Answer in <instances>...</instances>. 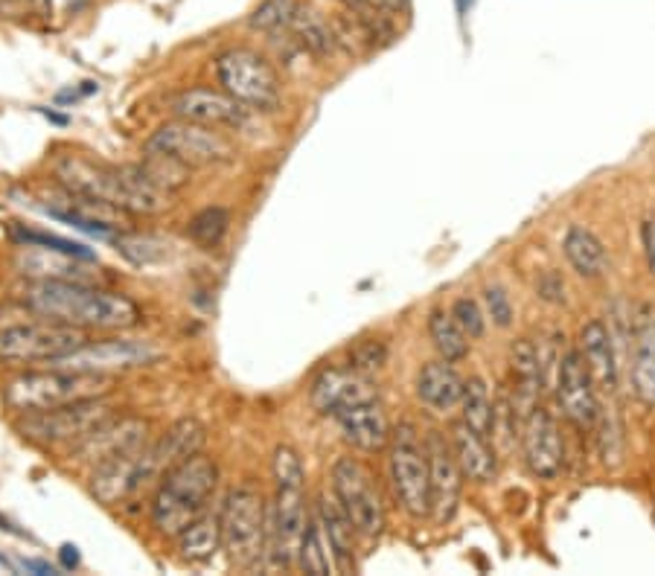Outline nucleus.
Listing matches in <instances>:
<instances>
[{
  "label": "nucleus",
  "instance_id": "obj_1",
  "mask_svg": "<svg viewBox=\"0 0 655 576\" xmlns=\"http://www.w3.org/2000/svg\"><path fill=\"white\" fill-rule=\"evenodd\" d=\"M18 300L35 318L85 332H128L144 320L131 297L82 280H27Z\"/></svg>",
  "mask_w": 655,
  "mask_h": 576
},
{
  "label": "nucleus",
  "instance_id": "obj_2",
  "mask_svg": "<svg viewBox=\"0 0 655 576\" xmlns=\"http://www.w3.org/2000/svg\"><path fill=\"white\" fill-rule=\"evenodd\" d=\"M53 178L64 190L108 204L126 216H160L172 204L167 192H160L140 175L137 163L114 167L91 154L64 152L53 160Z\"/></svg>",
  "mask_w": 655,
  "mask_h": 576
},
{
  "label": "nucleus",
  "instance_id": "obj_3",
  "mask_svg": "<svg viewBox=\"0 0 655 576\" xmlns=\"http://www.w3.org/2000/svg\"><path fill=\"white\" fill-rule=\"evenodd\" d=\"M216 487L219 466L204 451L187 457L184 463L169 469L158 480L152 510H149V519H152V527L158 530V536L176 538L181 530L190 527L192 521L208 510Z\"/></svg>",
  "mask_w": 655,
  "mask_h": 576
},
{
  "label": "nucleus",
  "instance_id": "obj_4",
  "mask_svg": "<svg viewBox=\"0 0 655 576\" xmlns=\"http://www.w3.org/2000/svg\"><path fill=\"white\" fill-rule=\"evenodd\" d=\"M114 376L73 373V370L47 367L15 373L3 384V402L12 414H41V410L64 408L73 402L112 396Z\"/></svg>",
  "mask_w": 655,
  "mask_h": 576
},
{
  "label": "nucleus",
  "instance_id": "obj_5",
  "mask_svg": "<svg viewBox=\"0 0 655 576\" xmlns=\"http://www.w3.org/2000/svg\"><path fill=\"white\" fill-rule=\"evenodd\" d=\"M222 547L231 565L251 570L268 559L272 542V504L251 483L231 489L222 504Z\"/></svg>",
  "mask_w": 655,
  "mask_h": 576
},
{
  "label": "nucleus",
  "instance_id": "obj_6",
  "mask_svg": "<svg viewBox=\"0 0 655 576\" xmlns=\"http://www.w3.org/2000/svg\"><path fill=\"white\" fill-rule=\"evenodd\" d=\"M388 478L391 492L405 515L414 521L432 519V469L425 440L411 423L393 428L388 442Z\"/></svg>",
  "mask_w": 655,
  "mask_h": 576
},
{
  "label": "nucleus",
  "instance_id": "obj_7",
  "mask_svg": "<svg viewBox=\"0 0 655 576\" xmlns=\"http://www.w3.org/2000/svg\"><path fill=\"white\" fill-rule=\"evenodd\" d=\"M117 414L108 396L73 402L64 408L41 410V414H21L15 428L21 437L41 448H76L88 440L91 434Z\"/></svg>",
  "mask_w": 655,
  "mask_h": 576
},
{
  "label": "nucleus",
  "instance_id": "obj_8",
  "mask_svg": "<svg viewBox=\"0 0 655 576\" xmlns=\"http://www.w3.org/2000/svg\"><path fill=\"white\" fill-rule=\"evenodd\" d=\"M144 152H158L176 158L190 169L228 167L236 160L240 149L233 143L224 128L201 126L190 120H169L146 140Z\"/></svg>",
  "mask_w": 655,
  "mask_h": 576
},
{
  "label": "nucleus",
  "instance_id": "obj_9",
  "mask_svg": "<svg viewBox=\"0 0 655 576\" xmlns=\"http://www.w3.org/2000/svg\"><path fill=\"white\" fill-rule=\"evenodd\" d=\"M216 79L222 90L240 99L249 111H277L283 103L281 76L256 50L231 47L219 53Z\"/></svg>",
  "mask_w": 655,
  "mask_h": 576
},
{
  "label": "nucleus",
  "instance_id": "obj_10",
  "mask_svg": "<svg viewBox=\"0 0 655 576\" xmlns=\"http://www.w3.org/2000/svg\"><path fill=\"white\" fill-rule=\"evenodd\" d=\"M85 341H91L85 329L64 327L53 320H27V323H12L0 329V361L3 364H50L62 359L67 352L80 350Z\"/></svg>",
  "mask_w": 655,
  "mask_h": 576
},
{
  "label": "nucleus",
  "instance_id": "obj_11",
  "mask_svg": "<svg viewBox=\"0 0 655 576\" xmlns=\"http://www.w3.org/2000/svg\"><path fill=\"white\" fill-rule=\"evenodd\" d=\"M329 487L352 519V527L359 533V538H376L384 530V501L379 492L373 472L368 463H361L359 457H338L332 463V474H329Z\"/></svg>",
  "mask_w": 655,
  "mask_h": 576
},
{
  "label": "nucleus",
  "instance_id": "obj_12",
  "mask_svg": "<svg viewBox=\"0 0 655 576\" xmlns=\"http://www.w3.org/2000/svg\"><path fill=\"white\" fill-rule=\"evenodd\" d=\"M160 359H163V352L152 341H137V338H99L96 341V338H91L80 350L50 361L47 367L94 373V376H120L128 370L152 367Z\"/></svg>",
  "mask_w": 655,
  "mask_h": 576
},
{
  "label": "nucleus",
  "instance_id": "obj_13",
  "mask_svg": "<svg viewBox=\"0 0 655 576\" xmlns=\"http://www.w3.org/2000/svg\"><path fill=\"white\" fill-rule=\"evenodd\" d=\"M208 442V428L196 419V416H184L160 434L158 440H152L144 451L135 455V469H131V480H135V495L144 492L149 483L160 480L169 469H176L178 463H184L187 457L204 451Z\"/></svg>",
  "mask_w": 655,
  "mask_h": 576
},
{
  "label": "nucleus",
  "instance_id": "obj_14",
  "mask_svg": "<svg viewBox=\"0 0 655 576\" xmlns=\"http://www.w3.org/2000/svg\"><path fill=\"white\" fill-rule=\"evenodd\" d=\"M152 423L144 419V416H117L105 425H99L88 440L76 446L71 451V457L80 466H88V469H96V466L112 463V460H120V457H131L137 451H144L149 442H152Z\"/></svg>",
  "mask_w": 655,
  "mask_h": 576
},
{
  "label": "nucleus",
  "instance_id": "obj_15",
  "mask_svg": "<svg viewBox=\"0 0 655 576\" xmlns=\"http://www.w3.org/2000/svg\"><path fill=\"white\" fill-rule=\"evenodd\" d=\"M309 515H313V512L306 506V480H297V483H274L268 559H272L277 568H292L297 562V547H300V538H304Z\"/></svg>",
  "mask_w": 655,
  "mask_h": 576
},
{
  "label": "nucleus",
  "instance_id": "obj_16",
  "mask_svg": "<svg viewBox=\"0 0 655 576\" xmlns=\"http://www.w3.org/2000/svg\"><path fill=\"white\" fill-rule=\"evenodd\" d=\"M551 393L562 419H568L580 431H594L600 416V391L598 384H594L592 373L585 370L577 346H568L566 355H562L560 373H557Z\"/></svg>",
  "mask_w": 655,
  "mask_h": 576
},
{
  "label": "nucleus",
  "instance_id": "obj_17",
  "mask_svg": "<svg viewBox=\"0 0 655 576\" xmlns=\"http://www.w3.org/2000/svg\"><path fill=\"white\" fill-rule=\"evenodd\" d=\"M521 457L533 478L553 480L566 469V440L557 416L542 405H536L521 419Z\"/></svg>",
  "mask_w": 655,
  "mask_h": 576
},
{
  "label": "nucleus",
  "instance_id": "obj_18",
  "mask_svg": "<svg viewBox=\"0 0 655 576\" xmlns=\"http://www.w3.org/2000/svg\"><path fill=\"white\" fill-rule=\"evenodd\" d=\"M425 451L432 469V519L437 524H448L457 515L464 495V469L457 463L452 440L443 431H429Z\"/></svg>",
  "mask_w": 655,
  "mask_h": 576
},
{
  "label": "nucleus",
  "instance_id": "obj_19",
  "mask_svg": "<svg viewBox=\"0 0 655 576\" xmlns=\"http://www.w3.org/2000/svg\"><path fill=\"white\" fill-rule=\"evenodd\" d=\"M373 399H379L373 378L359 373V370H352L350 364L347 367H336V364L324 367L309 384V405L320 416H336L341 410L352 408V405Z\"/></svg>",
  "mask_w": 655,
  "mask_h": 576
},
{
  "label": "nucleus",
  "instance_id": "obj_20",
  "mask_svg": "<svg viewBox=\"0 0 655 576\" xmlns=\"http://www.w3.org/2000/svg\"><path fill=\"white\" fill-rule=\"evenodd\" d=\"M169 111L178 120L201 122L213 128H242L249 122V108L233 99L228 90L216 88H187L169 99Z\"/></svg>",
  "mask_w": 655,
  "mask_h": 576
},
{
  "label": "nucleus",
  "instance_id": "obj_21",
  "mask_svg": "<svg viewBox=\"0 0 655 576\" xmlns=\"http://www.w3.org/2000/svg\"><path fill=\"white\" fill-rule=\"evenodd\" d=\"M577 352L583 359L585 370L592 373L600 393H612L621 387V364H617L615 335L600 318L585 320L577 332Z\"/></svg>",
  "mask_w": 655,
  "mask_h": 576
},
{
  "label": "nucleus",
  "instance_id": "obj_22",
  "mask_svg": "<svg viewBox=\"0 0 655 576\" xmlns=\"http://www.w3.org/2000/svg\"><path fill=\"white\" fill-rule=\"evenodd\" d=\"M630 382L641 405L655 410V306L641 303L632 312Z\"/></svg>",
  "mask_w": 655,
  "mask_h": 576
},
{
  "label": "nucleus",
  "instance_id": "obj_23",
  "mask_svg": "<svg viewBox=\"0 0 655 576\" xmlns=\"http://www.w3.org/2000/svg\"><path fill=\"white\" fill-rule=\"evenodd\" d=\"M341 431L344 442H350L356 451L361 455H376V451H388V442H391V419H388V410L382 408V402H361V405H352V408L341 410V414L332 416Z\"/></svg>",
  "mask_w": 655,
  "mask_h": 576
},
{
  "label": "nucleus",
  "instance_id": "obj_24",
  "mask_svg": "<svg viewBox=\"0 0 655 576\" xmlns=\"http://www.w3.org/2000/svg\"><path fill=\"white\" fill-rule=\"evenodd\" d=\"M464 384L466 378L457 373L455 361H429L420 367L414 382L416 402L423 405L425 410H432L437 416L455 414L461 408V399H464Z\"/></svg>",
  "mask_w": 655,
  "mask_h": 576
},
{
  "label": "nucleus",
  "instance_id": "obj_25",
  "mask_svg": "<svg viewBox=\"0 0 655 576\" xmlns=\"http://www.w3.org/2000/svg\"><path fill=\"white\" fill-rule=\"evenodd\" d=\"M448 440H452L457 463L464 469L466 480L478 483V487H487V483L498 478V451L489 437L472 431L464 419H457L448 428Z\"/></svg>",
  "mask_w": 655,
  "mask_h": 576
},
{
  "label": "nucleus",
  "instance_id": "obj_26",
  "mask_svg": "<svg viewBox=\"0 0 655 576\" xmlns=\"http://www.w3.org/2000/svg\"><path fill=\"white\" fill-rule=\"evenodd\" d=\"M15 268L27 280L91 282V277H94V271H88V259L53 248H32V245H21L15 250Z\"/></svg>",
  "mask_w": 655,
  "mask_h": 576
},
{
  "label": "nucleus",
  "instance_id": "obj_27",
  "mask_svg": "<svg viewBox=\"0 0 655 576\" xmlns=\"http://www.w3.org/2000/svg\"><path fill=\"white\" fill-rule=\"evenodd\" d=\"M545 393L542 364H539V346L533 338H521L510 350V396L519 405L521 416L539 405Z\"/></svg>",
  "mask_w": 655,
  "mask_h": 576
},
{
  "label": "nucleus",
  "instance_id": "obj_28",
  "mask_svg": "<svg viewBox=\"0 0 655 576\" xmlns=\"http://www.w3.org/2000/svg\"><path fill=\"white\" fill-rule=\"evenodd\" d=\"M315 515H318L320 527H324L329 544H332L338 570L352 568V556H356V538H359V533L352 527V519L347 515V510L341 506L336 492H320Z\"/></svg>",
  "mask_w": 655,
  "mask_h": 576
},
{
  "label": "nucleus",
  "instance_id": "obj_29",
  "mask_svg": "<svg viewBox=\"0 0 655 576\" xmlns=\"http://www.w3.org/2000/svg\"><path fill=\"white\" fill-rule=\"evenodd\" d=\"M178 556L192 565H204L216 556L222 547V512L204 510L199 519L192 521L190 527H184L176 536Z\"/></svg>",
  "mask_w": 655,
  "mask_h": 576
},
{
  "label": "nucleus",
  "instance_id": "obj_30",
  "mask_svg": "<svg viewBox=\"0 0 655 576\" xmlns=\"http://www.w3.org/2000/svg\"><path fill=\"white\" fill-rule=\"evenodd\" d=\"M562 254H566L568 265L574 268L583 280H600L609 268V256L603 242L598 239V233L583 227V224H571L562 239Z\"/></svg>",
  "mask_w": 655,
  "mask_h": 576
},
{
  "label": "nucleus",
  "instance_id": "obj_31",
  "mask_svg": "<svg viewBox=\"0 0 655 576\" xmlns=\"http://www.w3.org/2000/svg\"><path fill=\"white\" fill-rule=\"evenodd\" d=\"M461 419L469 425L472 431L484 434L493 440L496 434V399L489 393L487 378L469 376L464 384V399H461Z\"/></svg>",
  "mask_w": 655,
  "mask_h": 576
},
{
  "label": "nucleus",
  "instance_id": "obj_32",
  "mask_svg": "<svg viewBox=\"0 0 655 576\" xmlns=\"http://www.w3.org/2000/svg\"><path fill=\"white\" fill-rule=\"evenodd\" d=\"M297 568L304 570V574H315V576H327L336 574L338 562L336 553H332V544H329L327 533L320 527L318 515H309L304 530V538H300V547H297Z\"/></svg>",
  "mask_w": 655,
  "mask_h": 576
},
{
  "label": "nucleus",
  "instance_id": "obj_33",
  "mask_svg": "<svg viewBox=\"0 0 655 576\" xmlns=\"http://www.w3.org/2000/svg\"><path fill=\"white\" fill-rule=\"evenodd\" d=\"M114 248L123 259H128L137 268H149V265L167 263L172 256V242L155 233H140V231H120L114 236Z\"/></svg>",
  "mask_w": 655,
  "mask_h": 576
},
{
  "label": "nucleus",
  "instance_id": "obj_34",
  "mask_svg": "<svg viewBox=\"0 0 655 576\" xmlns=\"http://www.w3.org/2000/svg\"><path fill=\"white\" fill-rule=\"evenodd\" d=\"M288 35L300 44L304 50H309L313 56H329L336 50V32L329 30V24L324 18L309 7H297L292 24H288Z\"/></svg>",
  "mask_w": 655,
  "mask_h": 576
},
{
  "label": "nucleus",
  "instance_id": "obj_35",
  "mask_svg": "<svg viewBox=\"0 0 655 576\" xmlns=\"http://www.w3.org/2000/svg\"><path fill=\"white\" fill-rule=\"evenodd\" d=\"M231 233V210L228 207H204L187 222V239L201 250H219Z\"/></svg>",
  "mask_w": 655,
  "mask_h": 576
},
{
  "label": "nucleus",
  "instance_id": "obj_36",
  "mask_svg": "<svg viewBox=\"0 0 655 576\" xmlns=\"http://www.w3.org/2000/svg\"><path fill=\"white\" fill-rule=\"evenodd\" d=\"M429 338H432L440 359L457 364V361H464L469 355V338H466L464 329L457 327V320L446 309H432V314H429Z\"/></svg>",
  "mask_w": 655,
  "mask_h": 576
},
{
  "label": "nucleus",
  "instance_id": "obj_37",
  "mask_svg": "<svg viewBox=\"0 0 655 576\" xmlns=\"http://www.w3.org/2000/svg\"><path fill=\"white\" fill-rule=\"evenodd\" d=\"M137 169H140V175H144L149 184L158 186V190L167 192V195H176V192H181L192 181L190 167H184V163H178L176 158H167V154L158 152H146L144 160L137 163Z\"/></svg>",
  "mask_w": 655,
  "mask_h": 576
},
{
  "label": "nucleus",
  "instance_id": "obj_38",
  "mask_svg": "<svg viewBox=\"0 0 655 576\" xmlns=\"http://www.w3.org/2000/svg\"><path fill=\"white\" fill-rule=\"evenodd\" d=\"M9 242H12L15 248H21V245H32V248L64 250V254L80 256V259H88V263H94L96 259L94 250H88L85 245H80V242L64 239V236H56V233L35 231V227H27V224H12V227H9Z\"/></svg>",
  "mask_w": 655,
  "mask_h": 576
},
{
  "label": "nucleus",
  "instance_id": "obj_39",
  "mask_svg": "<svg viewBox=\"0 0 655 576\" xmlns=\"http://www.w3.org/2000/svg\"><path fill=\"white\" fill-rule=\"evenodd\" d=\"M297 7H300V0H263L249 15V26L254 32H265V35L286 32Z\"/></svg>",
  "mask_w": 655,
  "mask_h": 576
},
{
  "label": "nucleus",
  "instance_id": "obj_40",
  "mask_svg": "<svg viewBox=\"0 0 655 576\" xmlns=\"http://www.w3.org/2000/svg\"><path fill=\"white\" fill-rule=\"evenodd\" d=\"M448 312L457 320V327L464 329L469 341H480V338L487 335V312L480 309L478 300H472V297H457Z\"/></svg>",
  "mask_w": 655,
  "mask_h": 576
},
{
  "label": "nucleus",
  "instance_id": "obj_41",
  "mask_svg": "<svg viewBox=\"0 0 655 576\" xmlns=\"http://www.w3.org/2000/svg\"><path fill=\"white\" fill-rule=\"evenodd\" d=\"M352 370H359L365 376H373L376 370H382L388 364V344L379 341V338H368V341H359L356 346H350V361H347Z\"/></svg>",
  "mask_w": 655,
  "mask_h": 576
},
{
  "label": "nucleus",
  "instance_id": "obj_42",
  "mask_svg": "<svg viewBox=\"0 0 655 576\" xmlns=\"http://www.w3.org/2000/svg\"><path fill=\"white\" fill-rule=\"evenodd\" d=\"M274 483H297L306 480V466L292 446H277L272 455Z\"/></svg>",
  "mask_w": 655,
  "mask_h": 576
},
{
  "label": "nucleus",
  "instance_id": "obj_43",
  "mask_svg": "<svg viewBox=\"0 0 655 576\" xmlns=\"http://www.w3.org/2000/svg\"><path fill=\"white\" fill-rule=\"evenodd\" d=\"M484 309H487V318L496 323L498 329H507L513 323V303L510 295L504 291L501 286H487L484 288Z\"/></svg>",
  "mask_w": 655,
  "mask_h": 576
},
{
  "label": "nucleus",
  "instance_id": "obj_44",
  "mask_svg": "<svg viewBox=\"0 0 655 576\" xmlns=\"http://www.w3.org/2000/svg\"><path fill=\"white\" fill-rule=\"evenodd\" d=\"M641 245H644V259H647V271L655 280V216H647L641 222Z\"/></svg>",
  "mask_w": 655,
  "mask_h": 576
},
{
  "label": "nucleus",
  "instance_id": "obj_45",
  "mask_svg": "<svg viewBox=\"0 0 655 576\" xmlns=\"http://www.w3.org/2000/svg\"><path fill=\"white\" fill-rule=\"evenodd\" d=\"M539 295H542L545 300H551V303H560V300H566V282H562L557 274H548V282L539 286Z\"/></svg>",
  "mask_w": 655,
  "mask_h": 576
},
{
  "label": "nucleus",
  "instance_id": "obj_46",
  "mask_svg": "<svg viewBox=\"0 0 655 576\" xmlns=\"http://www.w3.org/2000/svg\"><path fill=\"white\" fill-rule=\"evenodd\" d=\"M35 0H0V18H21L32 9Z\"/></svg>",
  "mask_w": 655,
  "mask_h": 576
},
{
  "label": "nucleus",
  "instance_id": "obj_47",
  "mask_svg": "<svg viewBox=\"0 0 655 576\" xmlns=\"http://www.w3.org/2000/svg\"><path fill=\"white\" fill-rule=\"evenodd\" d=\"M338 3L350 9V12H356L359 18H370V12H373V9H379L373 0H338Z\"/></svg>",
  "mask_w": 655,
  "mask_h": 576
},
{
  "label": "nucleus",
  "instance_id": "obj_48",
  "mask_svg": "<svg viewBox=\"0 0 655 576\" xmlns=\"http://www.w3.org/2000/svg\"><path fill=\"white\" fill-rule=\"evenodd\" d=\"M59 559H62L64 570H73L76 565H80V553H76V547H73V544H64L62 553H59Z\"/></svg>",
  "mask_w": 655,
  "mask_h": 576
},
{
  "label": "nucleus",
  "instance_id": "obj_49",
  "mask_svg": "<svg viewBox=\"0 0 655 576\" xmlns=\"http://www.w3.org/2000/svg\"><path fill=\"white\" fill-rule=\"evenodd\" d=\"M24 568L32 570V574H41V576H44V574H59V570L53 568L50 562H39V559H27Z\"/></svg>",
  "mask_w": 655,
  "mask_h": 576
},
{
  "label": "nucleus",
  "instance_id": "obj_50",
  "mask_svg": "<svg viewBox=\"0 0 655 576\" xmlns=\"http://www.w3.org/2000/svg\"><path fill=\"white\" fill-rule=\"evenodd\" d=\"M379 9H402L405 7V0H373Z\"/></svg>",
  "mask_w": 655,
  "mask_h": 576
},
{
  "label": "nucleus",
  "instance_id": "obj_51",
  "mask_svg": "<svg viewBox=\"0 0 655 576\" xmlns=\"http://www.w3.org/2000/svg\"><path fill=\"white\" fill-rule=\"evenodd\" d=\"M91 0H67V7H71V12H80V9L88 7Z\"/></svg>",
  "mask_w": 655,
  "mask_h": 576
},
{
  "label": "nucleus",
  "instance_id": "obj_52",
  "mask_svg": "<svg viewBox=\"0 0 655 576\" xmlns=\"http://www.w3.org/2000/svg\"><path fill=\"white\" fill-rule=\"evenodd\" d=\"M0 530H7V533H15V536H24V533H18V530L12 527L9 521H3V519H0Z\"/></svg>",
  "mask_w": 655,
  "mask_h": 576
},
{
  "label": "nucleus",
  "instance_id": "obj_53",
  "mask_svg": "<svg viewBox=\"0 0 655 576\" xmlns=\"http://www.w3.org/2000/svg\"><path fill=\"white\" fill-rule=\"evenodd\" d=\"M461 3H464V0H461Z\"/></svg>",
  "mask_w": 655,
  "mask_h": 576
}]
</instances>
